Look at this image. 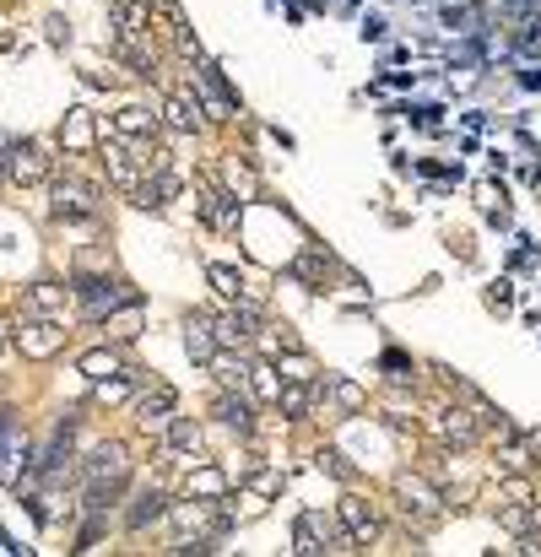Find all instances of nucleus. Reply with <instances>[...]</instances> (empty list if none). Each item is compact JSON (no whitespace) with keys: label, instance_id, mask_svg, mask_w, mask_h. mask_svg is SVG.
I'll return each instance as SVG.
<instances>
[{"label":"nucleus","instance_id":"ea45409f","mask_svg":"<svg viewBox=\"0 0 541 557\" xmlns=\"http://www.w3.org/2000/svg\"><path fill=\"white\" fill-rule=\"evenodd\" d=\"M0 179H11V141H0Z\"/></svg>","mask_w":541,"mask_h":557},{"label":"nucleus","instance_id":"423d86ee","mask_svg":"<svg viewBox=\"0 0 541 557\" xmlns=\"http://www.w3.org/2000/svg\"><path fill=\"white\" fill-rule=\"evenodd\" d=\"M125 476H130V455H125V444H98V449H92V455L82 460V482L92 487V482H98V487H125Z\"/></svg>","mask_w":541,"mask_h":557},{"label":"nucleus","instance_id":"a211bd4d","mask_svg":"<svg viewBox=\"0 0 541 557\" xmlns=\"http://www.w3.org/2000/svg\"><path fill=\"white\" fill-rule=\"evenodd\" d=\"M60 141H65V152H92V147H98V125H92V114L87 109H71V114H65Z\"/></svg>","mask_w":541,"mask_h":557},{"label":"nucleus","instance_id":"dca6fc26","mask_svg":"<svg viewBox=\"0 0 541 557\" xmlns=\"http://www.w3.org/2000/svg\"><path fill=\"white\" fill-rule=\"evenodd\" d=\"M163 125L179 130V136H195V130H201V103H190V92L163 98Z\"/></svg>","mask_w":541,"mask_h":557},{"label":"nucleus","instance_id":"4be33fe9","mask_svg":"<svg viewBox=\"0 0 541 557\" xmlns=\"http://www.w3.org/2000/svg\"><path fill=\"white\" fill-rule=\"evenodd\" d=\"M76 368L87 379H114V374H125V357H120V347H92V352H82Z\"/></svg>","mask_w":541,"mask_h":557},{"label":"nucleus","instance_id":"f3484780","mask_svg":"<svg viewBox=\"0 0 541 557\" xmlns=\"http://www.w3.org/2000/svg\"><path fill=\"white\" fill-rule=\"evenodd\" d=\"M433 428H439V439L444 444H460V449H466V444H477V417H471V411H439V417H433Z\"/></svg>","mask_w":541,"mask_h":557},{"label":"nucleus","instance_id":"1a4fd4ad","mask_svg":"<svg viewBox=\"0 0 541 557\" xmlns=\"http://www.w3.org/2000/svg\"><path fill=\"white\" fill-rule=\"evenodd\" d=\"M65 303H76L71 287H60V282H33L28 298H22V314H38V320H60Z\"/></svg>","mask_w":541,"mask_h":557},{"label":"nucleus","instance_id":"2eb2a0df","mask_svg":"<svg viewBox=\"0 0 541 557\" xmlns=\"http://www.w3.org/2000/svg\"><path fill=\"white\" fill-rule=\"evenodd\" d=\"M168 514V498H163V487H147V493H136V503L125 509V530H147L157 525Z\"/></svg>","mask_w":541,"mask_h":557},{"label":"nucleus","instance_id":"393cba45","mask_svg":"<svg viewBox=\"0 0 541 557\" xmlns=\"http://www.w3.org/2000/svg\"><path fill=\"white\" fill-rule=\"evenodd\" d=\"M130 384H136V368H125V374H114V379H92V401L120 406V401H130Z\"/></svg>","mask_w":541,"mask_h":557},{"label":"nucleus","instance_id":"2f4dec72","mask_svg":"<svg viewBox=\"0 0 541 557\" xmlns=\"http://www.w3.org/2000/svg\"><path fill=\"white\" fill-rule=\"evenodd\" d=\"M152 6H157V17L168 22V33H174V38H184V33H190V22H184L179 0H152Z\"/></svg>","mask_w":541,"mask_h":557},{"label":"nucleus","instance_id":"b1692460","mask_svg":"<svg viewBox=\"0 0 541 557\" xmlns=\"http://www.w3.org/2000/svg\"><path fill=\"white\" fill-rule=\"evenodd\" d=\"M276 406H282V417H287V422H298V417H309L314 390H309L303 379H287V384H282V395H276Z\"/></svg>","mask_w":541,"mask_h":557},{"label":"nucleus","instance_id":"aec40b11","mask_svg":"<svg viewBox=\"0 0 541 557\" xmlns=\"http://www.w3.org/2000/svg\"><path fill=\"white\" fill-rule=\"evenodd\" d=\"M184 493L201 498V503H222V498H228V476H222L217 466H201V471L184 476Z\"/></svg>","mask_w":541,"mask_h":557},{"label":"nucleus","instance_id":"7c9ffc66","mask_svg":"<svg viewBox=\"0 0 541 557\" xmlns=\"http://www.w3.org/2000/svg\"><path fill=\"white\" fill-rule=\"evenodd\" d=\"M320 384H325V390H331V395H336V401L347 406V411H358V406H363V390H358L352 379H320Z\"/></svg>","mask_w":541,"mask_h":557},{"label":"nucleus","instance_id":"e433bc0d","mask_svg":"<svg viewBox=\"0 0 541 557\" xmlns=\"http://www.w3.org/2000/svg\"><path fill=\"white\" fill-rule=\"evenodd\" d=\"M385 374H390L395 384H401L406 374H412V363H406V357H401V352H385Z\"/></svg>","mask_w":541,"mask_h":557},{"label":"nucleus","instance_id":"f257e3e1","mask_svg":"<svg viewBox=\"0 0 541 557\" xmlns=\"http://www.w3.org/2000/svg\"><path fill=\"white\" fill-rule=\"evenodd\" d=\"M103 168H109V179L120 184V190H136L141 179L168 174V152H157L152 141L120 136V141H109V147H103Z\"/></svg>","mask_w":541,"mask_h":557},{"label":"nucleus","instance_id":"7ed1b4c3","mask_svg":"<svg viewBox=\"0 0 541 557\" xmlns=\"http://www.w3.org/2000/svg\"><path fill=\"white\" fill-rule=\"evenodd\" d=\"M49 211H55V222H92L98 217V190H92L87 179L65 174V179H55V190H49Z\"/></svg>","mask_w":541,"mask_h":557},{"label":"nucleus","instance_id":"39448f33","mask_svg":"<svg viewBox=\"0 0 541 557\" xmlns=\"http://www.w3.org/2000/svg\"><path fill=\"white\" fill-rule=\"evenodd\" d=\"M17 347H22V357H33V363H49V357L65 352V325L28 314V320H22V330H17Z\"/></svg>","mask_w":541,"mask_h":557},{"label":"nucleus","instance_id":"5701e85b","mask_svg":"<svg viewBox=\"0 0 541 557\" xmlns=\"http://www.w3.org/2000/svg\"><path fill=\"white\" fill-rule=\"evenodd\" d=\"M103 325H109V341H136L141 336V298L120 303V309H114Z\"/></svg>","mask_w":541,"mask_h":557},{"label":"nucleus","instance_id":"4468645a","mask_svg":"<svg viewBox=\"0 0 541 557\" xmlns=\"http://www.w3.org/2000/svg\"><path fill=\"white\" fill-rule=\"evenodd\" d=\"M130 195H136V206H147V211H163V206L179 195V174H174V168H168V174H152V179H141Z\"/></svg>","mask_w":541,"mask_h":557},{"label":"nucleus","instance_id":"a878e982","mask_svg":"<svg viewBox=\"0 0 541 557\" xmlns=\"http://www.w3.org/2000/svg\"><path fill=\"white\" fill-rule=\"evenodd\" d=\"M163 439H168V449H174V455H195V449H201V422L174 417V422L163 428Z\"/></svg>","mask_w":541,"mask_h":557},{"label":"nucleus","instance_id":"c85d7f7f","mask_svg":"<svg viewBox=\"0 0 541 557\" xmlns=\"http://www.w3.org/2000/svg\"><path fill=\"white\" fill-rule=\"evenodd\" d=\"M206 282H211V287H217V293H222V298H233V303H239V298H244V276H239V271H233V265H206Z\"/></svg>","mask_w":541,"mask_h":557},{"label":"nucleus","instance_id":"ddd939ff","mask_svg":"<svg viewBox=\"0 0 541 557\" xmlns=\"http://www.w3.org/2000/svg\"><path fill=\"white\" fill-rule=\"evenodd\" d=\"M49 174V157L38 141H11V179H22V184H33V179H44Z\"/></svg>","mask_w":541,"mask_h":557},{"label":"nucleus","instance_id":"0eeeda50","mask_svg":"<svg viewBox=\"0 0 541 557\" xmlns=\"http://www.w3.org/2000/svg\"><path fill=\"white\" fill-rule=\"evenodd\" d=\"M336 520L347 525V536L358 541V547H374L379 541V530H385V520H379V509L368 498H358V493H347L336 503Z\"/></svg>","mask_w":541,"mask_h":557},{"label":"nucleus","instance_id":"c756f323","mask_svg":"<svg viewBox=\"0 0 541 557\" xmlns=\"http://www.w3.org/2000/svg\"><path fill=\"white\" fill-rule=\"evenodd\" d=\"M276 368H282V379H303V384H314V379H320V368H314V363H309V357H303L298 347L276 357Z\"/></svg>","mask_w":541,"mask_h":557},{"label":"nucleus","instance_id":"f704fd0d","mask_svg":"<svg viewBox=\"0 0 541 557\" xmlns=\"http://www.w3.org/2000/svg\"><path fill=\"white\" fill-rule=\"evenodd\" d=\"M249 487H255V498H276V493H282V476H276V471H260Z\"/></svg>","mask_w":541,"mask_h":557},{"label":"nucleus","instance_id":"f03ea898","mask_svg":"<svg viewBox=\"0 0 541 557\" xmlns=\"http://www.w3.org/2000/svg\"><path fill=\"white\" fill-rule=\"evenodd\" d=\"M71 298H76V309L87 314V320H109L114 309H120V303H130L136 293H130L125 282H114V276H76L71 282Z\"/></svg>","mask_w":541,"mask_h":557},{"label":"nucleus","instance_id":"4c0bfd02","mask_svg":"<svg viewBox=\"0 0 541 557\" xmlns=\"http://www.w3.org/2000/svg\"><path fill=\"white\" fill-rule=\"evenodd\" d=\"M363 38H368V44H379V38H385V22H379V17H363Z\"/></svg>","mask_w":541,"mask_h":557},{"label":"nucleus","instance_id":"f8f14e48","mask_svg":"<svg viewBox=\"0 0 541 557\" xmlns=\"http://www.w3.org/2000/svg\"><path fill=\"white\" fill-rule=\"evenodd\" d=\"M211 411H217V417H222V428L244 433V439H249V433H255V406H249L244 395L233 390V384H228V390L217 395V406H211Z\"/></svg>","mask_w":541,"mask_h":557},{"label":"nucleus","instance_id":"72a5a7b5","mask_svg":"<svg viewBox=\"0 0 541 557\" xmlns=\"http://www.w3.org/2000/svg\"><path fill=\"white\" fill-rule=\"evenodd\" d=\"M504 466H509V471H531L536 460H531V449H525V444H509V449H504Z\"/></svg>","mask_w":541,"mask_h":557},{"label":"nucleus","instance_id":"cd10ccee","mask_svg":"<svg viewBox=\"0 0 541 557\" xmlns=\"http://www.w3.org/2000/svg\"><path fill=\"white\" fill-rule=\"evenodd\" d=\"M282 368H276V363H255V374H249V390H255L260 395V401H271L276 406V395H282Z\"/></svg>","mask_w":541,"mask_h":557},{"label":"nucleus","instance_id":"c9c22d12","mask_svg":"<svg viewBox=\"0 0 541 557\" xmlns=\"http://www.w3.org/2000/svg\"><path fill=\"white\" fill-rule=\"evenodd\" d=\"M320 471H331V476H341V482H347V476H352V471H347V460H341V455H336V449H320Z\"/></svg>","mask_w":541,"mask_h":557},{"label":"nucleus","instance_id":"9b49d317","mask_svg":"<svg viewBox=\"0 0 541 557\" xmlns=\"http://www.w3.org/2000/svg\"><path fill=\"white\" fill-rule=\"evenodd\" d=\"M184 352H190L195 363H211V357L222 352V341H217V325H211L206 314H190V320H184Z\"/></svg>","mask_w":541,"mask_h":557},{"label":"nucleus","instance_id":"9d476101","mask_svg":"<svg viewBox=\"0 0 541 557\" xmlns=\"http://www.w3.org/2000/svg\"><path fill=\"white\" fill-rule=\"evenodd\" d=\"M174 406H179V395H174V384H152L147 395L136 401V417H141V428H168L174 422Z\"/></svg>","mask_w":541,"mask_h":557},{"label":"nucleus","instance_id":"6e6552de","mask_svg":"<svg viewBox=\"0 0 541 557\" xmlns=\"http://www.w3.org/2000/svg\"><path fill=\"white\" fill-rule=\"evenodd\" d=\"M211 325H217V341H222V347H255V336H260V309H255V303H239V309H228V314H217V320H211Z\"/></svg>","mask_w":541,"mask_h":557},{"label":"nucleus","instance_id":"58836bf2","mask_svg":"<svg viewBox=\"0 0 541 557\" xmlns=\"http://www.w3.org/2000/svg\"><path fill=\"white\" fill-rule=\"evenodd\" d=\"M504 493H509L514 503H531V487H525V482H520V476H514V482H504Z\"/></svg>","mask_w":541,"mask_h":557},{"label":"nucleus","instance_id":"6ab92c4d","mask_svg":"<svg viewBox=\"0 0 541 557\" xmlns=\"http://www.w3.org/2000/svg\"><path fill=\"white\" fill-rule=\"evenodd\" d=\"M206 368H211V374H217L222 384H233V390H239V384H249V374H255V363H249V357H244L239 347H222Z\"/></svg>","mask_w":541,"mask_h":557},{"label":"nucleus","instance_id":"473e14b6","mask_svg":"<svg viewBox=\"0 0 541 557\" xmlns=\"http://www.w3.org/2000/svg\"><path fill=\"white\" fill-rule=\"evenodd\" d=\"M325 265H331V260H325V255H303V260L293 265V271L303 276V282H320V276H325Z\"/></svg>","mask_w":541,"mask_h":557},{"label":"nucleus","instance_id":"412c9836","mask_svg":"<svg viewBox=\"0 0 541 557\" xmlns=\"http://www.w3.org/2000/svg\"><path fill=\"white\" fill-rule=\"evenodd\" d=\"M157 119H163V114L141 109V103H125V109H120V114H114V136H136V141H152Z\"/></svg>","mask_w":541,"mask_h":557},{"label":"nucleus","instance_id":"bb28decb","mask_svg":"<svg viewBox=\"0 0 541 557\" xmlns=\"http://www.w3.org/2000/svg\"><path fill=\"white\" fill-rule=\"evenodd\" d=\"M444 22L455 33H482V6L477 0H444Z\"/></svg>","mask_w":541,"mask_h":557},{"label":"nucleus","instance_id":"20e7f679","mask_svg":"<svg viewBox=\"0 0 541 557\" xmlns=\"http://www.w3.org/2000/svg\"><path fill=\"white\" fill-rule=\"evenodd\" d=\"M395 498H401V514L412 525H433L444 514V493L433 482H422V476H412V471L395 476Z\"/></svg>","mask_w":541,"mask_h":557}]
</instances>
